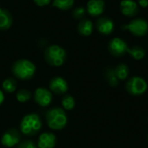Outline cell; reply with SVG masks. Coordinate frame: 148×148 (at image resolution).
I'll return each mask as SVG.
<instances>
[{
	"instance_id": "6da1fadb",
	"label": "cell",
	"mask_w": 148,
	"mask_h": 148,
	"mask_svg": "<svg viewBox=\"0 0 148 148\" xmlns=\"http://www.w3.org/2000/svg\"><path fill=\"white\" fill-rule=\"evenodd\" d=\"M46 121L48 126L54 130L63 129L67 125V115L62 108H55L46 113Z\"/></svg>"
},
{
	"instance_id": "7a4b0ae2",
	"label": "cell",
	"mask_w": 148,
	"mask_h": 148,
	"mask_svg": "<svg viewBox=\"0 0 148 148\" xmlns=\"http://www.w3.org/2000/svg\"><path fill=\"white\" fill-rule=\"evenodd\" d=\"M67 53L59 45H50L44 51V58L47 63L54 67L62 66L66 60Z\"/></svg>"
},
{
	"instance_id": "3957f363",
	"label": "cell",
	"mask_w": 148,
	"mask_h": 148,
	"mask_svg": "<svg viewBox=\"0 0 148 148\" xmlns=\"http://www.w3.org/2000/svg\"><path fill=\"white\" fill-rule=\"evenodd\" d=\"M36 72V66L33 62L26 59L16 61L12 66L13 75L21 80H29L33 77Z\"/></svg>"
},
{
	"instance_id": "277c9868",
	"label": "cell",
	"mask_w": 148,
	"mask_h": 148,
	"mask_svg": "<svg viewBox=\"0 0 148 148\" xmlns=\"http://www.w3.org/2000/svg\"><path fill=\"white\" fill-rule=\"evenodd\" d=\"M20 127L21 131L23 134L33 136L40 131L42 127V121L37 114H31L23 117Z\"/></svg>"
},
{
	"instance_id": "5b68a950",
	"label": "cell",
	"mask_w": 148,
	"mask_h": 148,
	"mask_svg": "<svg viewBox=\"0 0 148 148\" xmlns=\"http://www.w3.org/2000/svg\"><path fill=\"white\" fill-rule=\"evenodd\" d=\"M122 30H128L135 36H145L148 33V22L144 18H134L128 23L121 25Z\"/></svg>"
},
{
	"instance_id": "8992f818",
	"label": "cell",
	"mask_w": 148,
	"mask_h": 148,
	"mask_svg": "<svg viewBox=\"0 0 148 148\" xmlns=\"http://www.w3.org/2000/svg\"><path fill=\"white\" fill-rule=\"evenodd\" d=\"M147 82L140 76H134L129 78L125 85V88L128 94L139 96L146 93L147 90Z\"/></svg>"
},
{
	"instance_id": "52a82bcc",
	"label": "cell",
	"mask_w": 148,
	"mask_h": 148,
	"mask_svg": "<svg viewBox=\"0 0 148 148\" xmlns=\"http://www.w3.org/2000/svg\"><path fill=\"white\" fill-rule=\"evenodd\" d=\"M128 48L129 47L126 41L120 37H114L111 39L108 44L109 53L116 57L123 56L125 54H127Z\"/></svg>"
},
{
	"instance_id": "ba28073f",
	"label": "cell",
	"mask_w": 148,
	"mask_h": 148,
	"mask_svg": "<svg viewBox=\"0 0 148 148\" xmlns=\"http://www.w3.org/2000/svg\"><path fill=\"white\" fill-rule=\"evenodd\" d=\"M95 27L99 33L104 36H108L114 30V23L110 17L101 16L97 19Z\"/></svg>"
},
{
	"instance_id": "9c48e42d",
	"label": "cell",
	"mask_w": 148,
	"mask_h": 148,
	"mask_svg": "<svg viewBox=\"0 0 148 148\" xmlns=\"http://www.w3.org/2000/svg\"><path fill=\"white\" fill-rule=\"evenodd\" d=\"M121 13L127 17H134L140 12V6L134 0H122L120 3Z\"/></svg>"
},
{
	"instance_id": "30bf717a",
	"label": "cell",
	"mask_w": 148,
	"mask_h": 148,
	"mask_svg": "<svg viewBox=\"0 0 148 148\" xmlns=\"http://www.w3.org/2000/svg\"><path fill=\"white\" fill-rule=\"evenodd\" d=\"M34 99H35V101L41 107H47L51 103L52 95L46 88H38L35 91Z\"/></svg>"
},
{
	"instance_id": "8fae6325",
	"label": "cell",
	"mask_w": 148,
	"mask_h": 148,
	"mask_svg": "<svg viewBox=\"0 0 148 148\" xmlns=\"http://www.w3.org/2000/svg\"><path fill=\"white\" fill-rule=\"evenodd\" d=\"M87 12L94 16H101L105 10V1L104 0H89L87 3Z\"/></svg>"
},
{
	"instance_id": "7c38bea8",
	"label": "cell",
	"mask_w": 148,
	"mask_h": 148,
	"mask_svg": "<svg viewBox=\"0 0 148 148\" xmlns=\"http://www.w3.org/2000/svg\"><path fill=\"white\" fill-rule=\"evenodd\" d=\"M20 141V134L16 129H10L2 137V144L6 147H12Z\"/></svg>"
},
{
	"instance_id": "4fadbf2b",
	"label": "cell",
	"mask_w": 148,
	"mask_h": 148,
	"mask_svg": "<svg viewBox=\"0 0 148 148\" xmlns=\"http://www.w3.org/2000/svg\"><path fill=\"white\" fill-rule=\"evenodd\" d=\"M49 88L56 95H62L68 91V83L62 77H55L50 81Z\"/></svg>"
},
{
	"instance_id": "5bb4252c",
	"label": "cell",
	"mask_w": 148,
	"mask_h": 148,
	"mask_svg": "<svg viewBox=\"0 0 148 148\" xmlns=\"http://www.w3.org/2000/svg\"><path fill=\"white\" fill-rule=\"evenodd\" d=\"M56 143V137L52 133H43L39 136L38 148H54Z\"/></svg>"
},
{
	"instance_id": "9a60e30c",
	"label": "cell",
	"mask_w": 148,
	"mask_h": 148,
	"mask_svg": "<svg viewBox=\"0 0 148 148\" xmlns=\"http://www.w3.org/2000/svg\"><path fill=\"white\" fill-rule=\"evenodd\" d=\"M77 30L81 36H89L94 30V24L91 20L88 18H82L80 20L77 25Z\"/></svg>"
},
{
	"instance_id": "2e32d148",
	"label": "cell",
	"mask_w": 148,
	"mask_h": 148,
	"mask_svg": "<svg viewBox=\"0 0 148 148\" xmlns=\"http://www.w3.org/2000/svg\"><path fill=\"white\" fill-rule=\"evenodd\" d=\"M13 19L9 10L0 8V30H6L12 25Z\"/></svg>"
},
{
	"instance_id": "e0dca14e",
	"label": "cell",
	"mask_w": 148,
	"mask_h": 148,
	"mask_svg": "<svg viewBox=\"0 0 148 148\" xmlns=\"http://www.w3.org/2000/svg\"><path fill=\"white\" fill-rule=\"evenodd\" d=\"M127 53L134 60H137V61L143 59L146 56V50L144 49V48H142L141 46H139V45H135L131 48L129 47L127 49Z\"/></svg>"
},
{
	"instance_id": "ac0fdd59",
	"label": "cell",
	"mask_w": 148,
	"mask_h": 148,
	"mask_svg": "<svg viewBox=\"0 0 148 148\" xmlns=\"http://www.w3.org/2000/svg\"><path fill=\"white\" fill-rule=\"evenodd\" d=\"M114 72L119 80L125 81L129 75V68L125 63H120L114 68Z\"/></svg>"
},
{
	"instance_id": "d6986e66",
	"label": "cell",
	"mask_w": 148,
	"mask_h": 148,
	"mask_svg": "<svg viewBox=\"0 0 148 148\" xmlns=\"http://www.w3.org/2000/svg\"><path fill=\"white\" fill-rule=\"evenodd\" d=\"M104 75H105V78H106L107 82H108V84L111 87H117L119 85V81L120 80L118 79V77L115 75L114 69H113V68L106 69Z\"/></svg>"
},
{
	"instance_id": "ffe728a7",
	"label": "cell",
	"mask_w": 148,
	"mask_h": 148,
	"mask_svg": "<svg viewBox=\"0 0 148 148\" xmlns=\"http://www.w3.org/2000/svg\"><path fill=\"white\" fill-rule=\"evenodd\" d=\"M75 0H53L52 6L62 10H68L73 7Z\"/></svg>"
},
{
	"instance_id": "44dd1931",
	"label": "cell",
	"mask_w": 148,
	"mask_h": 148,
	"mask_svg": "<svg viewBox=\"0 0 148 148\" xmlns=\"http://www.w3.org/2000/svg\"><path fill=\"white\" fill-rule=\"evenodd\" d=\"M16 82L14 78H7L3 82V88L7 93H13L16 90Z\"/></svg>"
},
{
	"instance_id": "7402d4cb",
	"label": "cell",
	"mask_w": 148,
	"mask_h": 148,
	"mask_svg": "<svg viewBox=\"0 0 148 148\" xmlns=\"http://www.w3.org/2000/svg\"><path fill=\"white\" fill-rule=\"evenodd\" d=\"M62 105L63 108H65L66 110H71L75 108V99L71 95H66L63 97L62 101Z\"/></svg>"
},
{
	"instance_id": "603a6c76",
	"label": "cell",
	"mask_w": 148,
	"mask_h": 148,
	"mask_svg": "<svg viewBox=\"0 0 148 148\" xmlns=\"http://www.w3.org/2000/svg\"><path fill=\"white\" fill-rule=\"evenodd\" d=\"M30 92L26 89H21L16 93V100L19 102H26L30 99Z\"/></svg>"
},
{
	"instance_id": "cb8c5ba5",
	"label": "cell",
	"mask_w": 148,
	"mask_h": 148,
	"mask_svg": "<svg viewBox=\"0 0 148 148\" xmlns=\"http://www.w3.org/2000/svg\"><path fill=\"white\" fill-rule=\"evenodd\" d=\"M86 9L83 6H78L75 9H74V10L72 11V16L75 19L77 20H82V18H84V16L86 14Z\"/></svg>"
},
{
	"instance_id": "d4e9b609",
	"label": "cell",
	"mask_w": 148,
	"mask_h": 148,
	"mask_svg": "<svg viewBox=\"0 0 148 148\" xmlns=\"http://www.w3.org/2000/svg\"><path fill=\"white\" fill-rule=\"evenodd\" d=\"M17 148H36V145L31 140H26L22 142Z\"/></svg>"
},
{
	"instance_id": "484cf974",
	"label": "cell",
	"mask_w": 148,
	"mask_h": 148,
	"mask_svg": "<svg viewBox=\"0 0 148 148\" xmlns=\"http://www.w3.org/2000/svg\"><path fill=\"white\" fill-rule=\"evenodd\" d=\"M51 0H33L34 3L39 7H44V6H47L49 3H50Z\"/></svg>"
},
{
	"instance_id": "4316f807",
	"label": "cell",
	"mask_w": 148,
	"mask_h": 148,
	"mask_svg": "<svg viewBox=\"0 0 148 148\" xmlns=\"http://www.w3.org/2000/svg\"><path fill=\"white\" fill-rule=\"evenodd\" d=\"M137 3L142 8H147L148 6V0H138Z\"/></svg>"
},
{
	"instance_id": "83f0119b",
	"label": "cell",
	"mask_w": 148,
	"mask_h": 148,
	"mask_svg": "<svg viewBox=\"0 0 148 148\" xmlns=\"http://www.w3.org/2000/svg\"><path fill=\"white\" fill-rule=\"evenodd\" d=\"M4 101V95H3V93L0 90V105Z\"/></svg>"
},
{
	"instance_id": "f1b7e54d",
	"label": "cell",
	"mask_w": 148,
	"mask_h": 148,
	"mask_svg": "<svg viewBox=\"0 0 148 148\" xmlns=\"http://www.w3.org/2000/svg\"><path fill=\"white\" fill-rule=\"evenodd\" d=\"M147 142H148V135H147Z\"/></svg>"
}]
</instances>
